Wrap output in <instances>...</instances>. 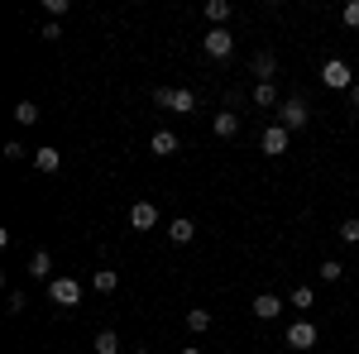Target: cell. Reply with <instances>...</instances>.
I'll use <instances>...</instances> for the list:
<instances>
[{"mask_svg": "<svg viewBox=\"0 0 359 354\" xmlns=\"http://www.w3.org/2000/svg\"><path fill=\"white\" fill-rule=\"evenodd\" d=\"M321 86H331V91H350V86H355L350 62H345V57H326V62H321Z\"/></svg>", "mask_w": 359, "mask_h": 354, "instance_id": "6da1fadb", "label": "cell"}, {"mask_svg": "<svg viewBox=\"0 0 359 354\" xmlns=\"http://www.w3.org/2000/svg\"><path fill=\"white\" fill-rule=\"evenodd\" d=\"M154 106H163V110H177V115H187V110H196V96L187 91V86H182V91H177V86H158V91H154Z\"/></svg>", "mask_w": 359, "mask_h": 354, "instance_id": "7a4b0ae2", "label": "cell"}, {"mask_svg": "<svg viewBox=\"0 0 359 354\" xmlns=\"http://www.w3.org/2000/svg\"><path fill=\"white\" fill-rule=\"evenodd\" d=\"M306 120H311V110H306L302 96H287V101L278 106V125H283V130H302Z\"/></svg>", "mask_w": 359, "mask_h": 354, "instance_id": "3957f363", "label": "cell"}, {"mask_svg": "<svg viewBox=\"0 0 359 354\" xmlns=\"http://www.w3.org/2000/svg\"><path fill=\"white\" fill-rule=\"evenodd\" d=\"M48 301H53V306H77V301H82V282H77V278H53V282H48Z\"/></svg>", "mask_w": 359, "mask_h": 354, "instance_id": "277c9868", "label": "cell"}, {"mask_svg": "<svg viewBox=\"0 0 359 354\" xmlns=\"http://www.w3.org/2000/svg\"><path fill=\"white\" fill-rule=\"evenodd\" d=\"M287 144H292V130H283V125H269V130L259 135V149H264L269 158H278V154H287Z\"/></svg>", "mask_w": 359, "mask_h": 354, "instance_id": "5b68a950", "label": "cell"}, {"mask_svg": "<svg viewBox=\"0 0 359 354\" xmlns=\"http://www.w3.org/2000/svg\"><path fill=\"white\" fill-rule=\"evenodd\" d=\"M201 48H206L211 57H230L235 53V39H230V29H211V34L201 39Z\"/></svg>", "mask_w": 359, "mask_h": 354, "instance_id": "8992f818", "label": "cell"}, {"mask_svg": "<svg viewBox=\"0 0 359 354\" xmlns=\"http://www.w3.org/2000/svg\"><path fill=\"white\" fill-rule=\"evenodd\" d=\"M287 345L297 354L311 350V345H316V326H311V321H292V326H287Z\"/></svg>", "mask_w": 359, "mask_h": 354, "instance_id": "52a82bcc", "label": "cell"}, {"mask_svg": "<svg viewBox=\"0 0 359 354\" xmlns=\"http://www.w3.org/2000/svg\"><path fill=\"white\" fill-rule=\"evenodd\" d=\"M177 149H182V139L172 135V130H158V135L149 139V154H154V158H172Z\"/></svg>", "mask_w": 359, "mask_h": 354, "instance_id": "ba28073f", "label": "cell"}, {"mask_svg": "<svg viewBox=\"0 0 359 354\" xmlns=\"http://www.w3.org/2000/svg\"><path fill=\"white\" fill-rule=\"evenodd\" d=\"M130 225H135V230H154V225H158V206H154V201H135V206H130Z\"/></svg>", "mask_w": 359, "mask_h": 354, "instance_id": "9c48e42d", "label": "cell"}, {"mask_svg": "<svg viewBox=\"0 0 359 354\" xmlns=\"http://www.w3.org/2000/svg\"><path fill=\"white\" fill-rule=\"evenodd\" d=\"M211 130H216V139H235L240 135V115H235V110H216Z\"/></svg>", "mask_w": 359, "mask_h": 354, "instance_id": "30bf717a", "label": "cell"}, {"mask_svg": "<svg viewBox=\"0 0 359 354\" xmlns=\"http://www.w3.org/2000/svg\"><path fill=\"white\" fill-rule=\"evenodd\" d=\"M168 240H172V245H192V240H196V225L187 216H177L172 225H168Z\"/></svg>", "mask_w": 359, "mask_h": 354, "instance_id": "8fae6325", "label": "cell"}, {"mask_svg": "<svg viewBox=\"0 0 359 354\" xmlns=\"http://www.w3.org/2000/svg\"><path fill=\"white\" fill-rule=\"evenodd\" d=\"M254 106L259 110H278L283 101H278V86L273 82H254Z\"/></svg>", "mask_w": 359, "mask_h": 354, "instance_id": "7c38bea8", "label": "cell"}, {"mask_svg": "<svg viewBox=\"0 0 359 354\" xmlns=\"http://www.w3.org/2000/svg\"><path fill=\"white\" fill-rule=\"evenodd\" d=\"M91 287H96L101 297H111L115 287H120V273H115V268H96V273H91Z\"/></svg>", "mask_w": 359, "mask_h": 354, "instance_id": "4fadbf2b", "label": "cell"}, {"mask_svg": "<svg viewBox=\"0 0 359 354\" xmlns=\"http://www.w3.org/2000/svg\"><path fill=\"white\" fill-rule=\"evenodd\" d=\"M278 311H283V301H278L273 292H259V297H254V316H259V321H273Z\"/></svg>", "mask_w": 359, "mask_h": 354, "instance_id": "5bb4252c", "label": "cell"}, {"mask_svg": "<svg viewBox=\"0 0 359 354\" xmlns=\"http://www.w3.org/2000/svg\"><path fill=\"white\" fill-rule=\"evenodd\" d=\"M29 273H34V278H43V282H53V254H48V249H39V254L29 259Z\"/></svg>", "mask_w": 359, "mask_h": 354, "instance_id": "9a60e30c", "label": "cell"}, {"mask_svg": "<svg viewBox=\"0 0 359 354\" xmlns=\"http://www.w3.org/2000/svg\"><path fill=\"white\" fill-rule=\"evenodd\" d=\"M273 72H278L273 53H254V77H259V82H273Z\"/></svg>", "mask_w": 359, "mask_h": 354, "instance_id": "2e32d148", "label": "cell"}, {"mask_svg": "<svg viewBox=\"0 0 359 354\" xmlns=\"http://www.w3.org/2000/svg\"><path fill=\"white\" fill-rule=\"evenodd\" d=\"M230 10H235L230 0H206V20H211L216 29H225V20H230Z\"/></svg>", "mask_w": 359, "mask_h": 354, "instance_id": "e0dca14e", "label": "cell"}, {"mask_svg": "<svg viewBox=\"0 0 359 354\" xmlns=\"http://www.w3.org/2000/svg\"><path fill=\"white\" fill-rule=\"evenodd\" d=\"M34 168H39V172H57V168H62V154H57V149H39V154H34Z\"/></svg>", "mask_w": 359, "mask_h": 354, "instance_id": "ac0fdd59", "label": "cell"}, {"mask_svg": "<svg viewBox=\"0 0 359 354\" xmlns=\"http://www.w3.org/2000/svg\"><path fill=\"white\" fill-rule=\"evenodd\" d=\"M91 350L96 354H120V335H115V330H101V335L91 340Z\"/></svg>", "mask_w": 359, "mask_h": 354, "instance_id": "d6986e66", "label": "cell"}, {"mask_svg": "<svg viewBox=\"0 0 359 354\" xmlns=\"http://www.w3.org/2000/svg\"><path fill=\"white\" fill-rule=\"evenodd\" d=\"M187 330H192V335H206V330H211V311L192 306V311H187Z\"/></svg>", "mask_w": 359, "mask_h": 354, "instance_id": "ffe728a7", "label": "cell"}, {"mask_svg": "<svg viewBox=\"0 0 359 354\" xmlns=\"http://www.w3.org/2000/svg\"><path fill=\"white\" fill-rule=\"evenodd\" d=\"M15 125H39V106L34 101H20L15 106Z\"/></svg>", "mask_w": 359, "mask_h": 354, "instance_id": "44dd1931", "label": "cell"}, {"mask_svg": "<svg viewBox=\"0 0 359 354\" xmlns=\"http://www.w3.org/2000/svg\"><path fill=\"white\" fill-rule=\"evenodd\" d=\"M340 273H345V264H340V259H326V264L316 268V278H321V282H340Z\"/></svg>", "mask_w": 359, "mask_h": 354, "instance_id": "7402d4cb", "label": "cell"}, {"mask_svg": "<svg viewBox=\"0 0 359 354\" xmlns=\"http://www.w3.org/2000/svg\"><path fill=\"white\" fill-rule=\"evenodd\" d=\"M292 306H297V311H306V306H316V292H311L306 282H297V287H292Z\"/></svg>", "mask_w": 359, "mask_h": 354, "instance_id": "603a6c76", "label": "cell"}, {"mask_svg": "<svg viewBox=\"0 0 359 354\" xmlns=\"http://www.w3.org/2000/svg\"><path fill=\"white\" fill-rule=\"evenodd\" d=\"M340 240H345V245H359V220H355V216L340 225Z\"/></svg>", "mask_w": 359, "mask_h": 354, "instance_id": "cb8c5ba5", "label": "cell"}, {"mask_svg": "<svg viewBox=\"0 0 359 354\" xmlns=\"http://www.w3.org/2000/svg\"><path fill=\"white\" fill-rule=\"evenodd\" d=\"M340 20H345V25H350V29H359V0H350V5L340 10Z\"/></svg>", "mask_w": 359, "mask_h": 354, "instance_id": "d4e9b609", "label": "cell"}, {"mask_svg": "<svg viewBox=\"0 0 359 354\" xmlns=\"http://www.w3.org/2000/svg\"><path fill=\"white\" fill-rule=\"evenodd\" d=\"M43 10H48V20H62L67 15V0H43Z\"/></svg>", "mask_w": 359, "mask_h": 354, "instance_id": "484cf974", "label": "cell"}, {"mask_svg": "<svg viewBox=\"0 0 359 354\" xmlns=\"http://www.w3.org/2000/svg\"><path fill=\"white\" fill-rule=\"evenodd\" d=\"M5 158H10V163H20V158H25V144H20V139H10V144H5Z\"/></svg>", "mask_w": 359, "mask_h": 354, "instance_id": "4316f807", "label": "cell"}, {"mask_svg": "<svg viewBox=\"0 0 359 354\" xmlns=\"http://www.w3.org/2000/svg\"><path fill=\"white\" fill-rule=\"evenodd\" d=\"M5 311H10V316H20V311H25V292H10V306H5Z\"/></svg>", "mask_w": 359, "mask_h": 354, "instance_id": "83f0119b", "label": "cell"}, {"mask_svg": "<svg viewBox=\"0 0 359 354\" xmlns=\"http://www.w3.org/2000/svg\"><path fill=\"white\" fill-rule=\"evenodd\" d=\"M43 39H48V43H53V39H62V25H57V20H48V25H43Z\"/></svg>", "mask_w": 359, "mask_h": 354, "instance_id": "f1b7e54d", "label": "cell"}, {"mask_svg": "<svg viewBox=\"0 0 359 354\" xmlns=\"http://www.w3.org/2000/svg\"><path fill=\"white\" fill-rule=\"evenodd\" d=\"M350 106H359V82H355V86H350Z\"/></svg>", "mask_w": 359, "mask_h": 354, "instance_id": "f546056e", "label": "cell"}, {"mask_svg": "<svg viewBox=\"0 0 359 354\" xmlns=\"http://www.w3.org/2000/svg\"><path fill=\"white\" fill-rule=\"evenodd\" d=\"M177 354H201V350H196V345H182V350H177Z\"/></svg>", "mask_w": 359, "mask_h": 354, "instance_id": "4dcf8cb0", "label": "cell"}, {"mask_svg": "<svg viewBox=\"0 0 359 354\" xmlns=\"http://www.w3.org/2000/svg\"><path fill=\"white\" fill-rule=\"evenodd\" d=\"M135 354H154V350H135Z\"/></svg>", "mask_w": 359, "mask_h": 354, "instance_id": "1f68e13d", "label": "cell"}]
</instances>
